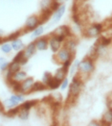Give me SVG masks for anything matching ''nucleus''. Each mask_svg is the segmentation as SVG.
Masks as SVG:
<instances>
[{
    "label": "nucleus",
    "instance_id": "obj_1",
    "mask_svg": "<svg viewBox=\"0 0 112 126\" xmlns=\"http://www.w3.org/2000/svg\"><path fill=\"white\" fill-rule=\"evenodd\" d=\"M82 81L81 80V78L77 75L73 76L71 84L69 85V94L68 96L69 97H77L80 94L81 91H82Z\"/></svg>",
    "mask_w": 112,
    "mask_h": 126
},
{
    "label": "nucleus",
    "instance_id": "obj_2",
    "mask_svg": "<svg viewBox=\"0 0 112 126\" xmlns=\"http://www.w3.org/2000/svg\"><path fill=\"white\" fill-rule=\"evenodd\" d=\"M94 69H95L94 61L89 59L88 57L82 61H80L79 66H78L79 72H81L82 74H90L94 71Z\"/></svg>",
    "mask_w": 112,
    "mask_h": 126
},
{
    "label": "nucleus",
    "instance_id": "obj_3",
    "mask_svg": "<svg viewBox=\"0 0 112 126\" xmlns=\"http://www.w3.org/2000/svg\"><path fill=\"white\" fill-rule=\"evenodd\" d=\"M102 29H103V26L101 23H93L85 29L84 35L89 38H96L101 35Z\"/></svg>",
    "mask_w": 112,
    "mask_h": 126
},
{
    "label": "nucleus",
    "instance_id": "obj_4",
    "mask_svg": "<svg viewBox=\"0 0 112 126\" xmlns=\"http://www.w3.org/2000/svg\"><path fill=\"white\" fill-rule=\"evenodd\" d=\"M72 58H73V53L64 46L56 53V59L58 60L59 63H62L68 60H72Z\"/></svg>",
    "mask_w": 112,
    "mask_h": 126
},
{
    "label": "nucleus",
    "instance_id": "obj_5",
    "mask_svg": "<svg viewBox=\"0 0 112 126\" xmlns=\"http://www.w3.org/2000/svg\"><path fill=\"white\" fill-rule=\"evenodd\" d=\"M38 25H40V19L37 16H31L27 18V20L25 22V31L29 32L33 31L34 29H36Z\"/></svg>",
    "mask_w": 112,
    "mask_h": 126
},
{
    "label": "nucleus",
    "instance_id": "obj_6",
    "mask_svg": "<svg viewBox=\"0 0 112 126\" xmlns=\"http://www.w3.org/2000/svg\"><path fill=\"white\" fill-rule=\"evenodd\" d=\"M35 80L33 77H26L20 83V94H31V90L34 84Z\"/></svg>",
    "mask_w": 112,
    "mask_h": 126
},
{
    "label": "nucleus",
    "instance_id": "obj_7",
    "mask_svg": "<svg viewBox=\"0 0 112 126\" xmlns=\"http://www.w3.org/2000/svg\"><path fill=\"white\" fill-rule=\"evenodd\" d=\"M72 33L71 29L69 26H66V25H61L59 26L58 28H56L54 31L52 32V36H63L65 37L66 39L71 37Z\"/></svg>",
    "mask_w": 112,
    "mask_h": 126
},
{
    "label": "nucleus",
    "instance_id": "obj_8",
    "mask_svg": "<svg viewBox=\"0 0 112 126\" xmlns=\"http://www.w3.org/2000/svg\"><path fill=\"white\" fill-rule=\"evenodd\" d=\"M65 11H66V6H65L64 4H62V5H61V6L59 7V9H57V10L53 13V15H52L51 25L56 24V23H58L59 21L61 20V17L63 16V15H64V13H65Z\"/></svg>",
    "mask_w": 112,
    "mask_h": 126
},
{
    "label": "nucleus",
    "instance_id": "obj_9",
    "mask_svg": "<svg viewBox=\"0 0 112 126\" xmlns=\"http://www.w3.org/2000/svg\"><path fill=\"white\" fill-rule=\"evenodd\" d=\"M34 42H35V44H36L37 50H38V51L47 50V48L49 47L48 39H47L46 37H43V38H39V37H38V39H37Z\"/></svg>",
    "mask_w": 112,
    "mask_h": 126
},
{
    "label": "nucleus",
    "instance_id": "obj_10",
    "mask_svg": "<svg viewBox=\"0 0 112 126\" xmlns=\"http://www.w3.org/2000/svg\"><path fill=\"white\" fill-rule=\"evenodd\" d=\"M48 43H49V47H50L51 51L55 54L61 48V42L55 36H52L51 39L48 40Z\"/></svg>",
    "mask_w": 112,
    "mask_h": 126
},
{
    "label": "nucleus",
    "instance_id": "obj_11",
    "mask_svg": "<svg viewBox=\"0 0 112 126\" xmlns=\"http://www.w3.org/2000/svg\"><path fill=\"white\" fill-rule=\"evenodd\" d=\"M23 52H24V57H26V58H28V59L32 58V57L36 54V52H37V47H36L35 42L29 43V44L24 48Z\"/></svg>",
    "mask_w": 112,
    "mask_h": 126
},
{
    "label": "nucleus",
    "instance_id": "obj_12",
    "mask_svg": "<svg viewBox=\"0 0 112 126\" xmlns=\"http://www.w3.org/2000/svg\"><path fill=\"white\" fill-rule=\"evenodd\" d=\"M101 124H103V125H111L112 124V108H108V110L102 115Z\"/></svg>",
    "mask_w": 112,
    "mask_h": 126
},
{
    "label": "nucleus",
    "instance_id": "obj_13",
    "mask_svg": "<svg viewBox=\"0 0 112 126\" xmlns=\"http://www.w3.org/2000/svg\"><path fill=\"white\" fill-rule=\"evenodd\" d=\"M64 42H65L64 47H66V48L69 49L73 54H75L77 45H78V41L75 40V39H67V40H65Z\"/></svg>",
    "mask_w": 112,
    "mask_h": 126
},
{
    "label": "nucleus",
    "instance_id": "obj_14",
    "mask_svg": "<svg viewBox=\"0 0 112 126\" xmlns=\"http://www.w3.org/2000/svg\"><path fill=\"white\" fill-rule=\"evenodd\" d=\"M11 45H12V50H14V51H20L24 48V43L18 38L11 41Z\"/></svg>",
    "mask_w": 112,
    "mask_h": 126
},
{
    "label": "nucleus",
    "instance_id": "obj_15",
    "mask_svg": "<svg viewBox=\"0 0 112 126\" xmlns=\"http://www.w3.org/2000/svg\"><path fill=\"white\" fill-rule=\"evenodd\" d=\"M47 89V86L45 84H43V82L41 81H37V82H34L33 87H32V90H31V94L32 93H35V92H43Z\"/></svg>",
    "mask_w": 112,
    "mask_h": 126
},
{
    "label": "nucleus",
    "instance_id": "obj_16",
    "mask_svg": "<svg viewBox=\"0 0 112 126\" xmlns=\"http://www.w3.org/2000/svg\"><path fill=\"white\" fill-rule=\"evenodd\" d=\"M61 81L58 80L57 78H55L53 76L51 79H50V81L48 82V84H47V88L50 89V90H57V89H59L61 87Z\"/></svg>",
    "mask_w": 112,
    "mask_h": 126
},
{
    "label": "nucleus",
    "instance_id": "obj_17",
    "mask_svg": "<svg viewBox=\"0 0 112 126\" xmlns=\"http://www.w3.org/2000/svg\"><path fill=\"white\" fill-rule=\"evenodd\" d=\"M26 77H27L26 71L20 69V70H18L17 72H15V73L12 75V80H14L16 82H22Z\"/></svg>",
    "mask_w": 112,
    "mask_h": 126
},
{
    "label": "nucleus",
    "instance_id": "obj_18",
    "mask_svg": "<svg viewBox=\"0 0 112 126\" xmlns=\"http://www.w3.org/2000/svg\"><path fill=\"white\" fill-rule=\"evenodd\" d=\"M21 64L19 63H17V62H12V63H10V64H9V67H8V70L10 71L11 73L14 74L15 72H17L18 70H20L21 69Z\"/></svg>",
    "mask_w": 112,
    "mask_h": 126
},
{
    "label": "nucleus",
    "instance_id": "obj_19",
    "mask_svg": "<svg viewBox=\"0 0 112 126\" xmlns=\"http://www.w3.org/2000/svg\"><path fill=\"white\" fill-rule=\"evenodd\" d=\"M44 30H45V28H44L42 25H38V26H37L36 29H34V30H33L31 38H32V39H37V38L40 37L41 35L43 34Z\"/></svg>",
    "mask_w": 112,
    "mask_h": 126
},
{
    "label": "nucleus",
    "instance_id": "obj_20",
    "mask_svg": "<svg viewBox=\"0 0 112 126\" xmlns=\"http://www.w3.org/2000/svg\"><path fill=\"white\" fill-rule=\"evenodd\" d=\"M66 74H68V72H66L62 67H60V68H58V69L56 70V73L54 74L53 76H54L55 78H57L58 80L62 81V80L66 77Z\"/></svg>",
    "mask_w": 112,
    "mask_h": 126
},
{
    "label": "nucleus",
    "instance_id": "obj_21",
    "mask_svg": "<svg viewBox=\"0 0 112 126\" xmlns=\"http://www.w3.org/2000/svg\"><path fill=\"white\" fill-rule=\"evenodd\" d=\"M18 117L20 118L21 120H27L30 116V110H27V109H23L20 107V110L17 114Z\"/></svg>",
    "mask_w": 112,
    "mask_h": 126
},
{
    "label": "nucleus",
    "instance_id": "obj_22",
    "mask_svg": "<svg viewBox=\"0 0 112 126\" xmlns=\"http://www.w3.org/2000/svg\"><path fill=\"white\" fill-rule=\"evenodd\" d=\"M38 103L37 100H28V101H24L22 102V105H20L21 108L23 109H27V110H31L34 106H36Z\"/></svg>",
    "mask_w": 112,
    "mask_h": 126
},
{
    "label": "nucleus",
    "instance_id": "obj_23",
    "mask_svg": "<svg viewBox=\"0 0 112 126\" xmlns=\"http://www.w3.org/2000/svg\"><path fill=\"white\" fill-rule=\"evenodd\" d=\"M19 110H20V106L19 105L15 106L13 108H11V109L8 110V112L6 113V116H8V117H14L15 116H17Z\"/></svg>",
    "mask_w": 112,
    "mask_h": 126
},
{
    "label": "nucleus",
    "instance_id": "obj_24",
    "mask_svg": "<svg viewBox=\"0 0 112 126\" xmlns=\"http://www.w3.org/2000/svg\"><path fill=\"white\" fill-rule=\"evenodd\" d=\"M79 63H80V61H79L78 59L72 61V63H71V65H70V68H69V74H70L71 76H74V75L76 74V71H77L78 66H79Z\"/></svg>",
    "mask_w": 112,
    "mask_h": 126
},
{
    "label": "nucleus",
    "instance_id": "obj_25",
    "mask_svg": "<svg viewBox=\"0 0 112 126\" xmlns=\"http://www.w3.org/2000/svg\"><path fill=\"white\" fill-rule=\"evenodd\" d=\"M52 0H41L40 1V9L42 12L51 10Z\"/></svg>",
    "mask_w": 112,
    "mask_h": 126
},
{
    "label": "nucleus",
    "instance_id": "obj_26",
    "mask_svg": "<svg viewBox=\"0 0 112 126\" xmlns=\"http://www.w3.org/2000/svg\"><path fill=\"white\" fill-rule=\"evenodd\" d=\"M11 99L13 101V102H15L16 104H19V103H22V102H24L25 101V98H24V94H12V96L10 97Z\"/></svg>",
    "mask_w": 112,
    "mask_h": 126
},
{
    "label": "nucleus",
    "instance_id": "obj_27",
    "mask_svg": "<svg viewBox=\"0 0 112 126\" xmlns=\"http://www.w3.org/2000/svg\"><path fill=\"white\" fill-rule=\"evenodd\" d=\"M2 104H3V106H4V108H7V109H11V108H13V107H15V106L18 105V104H16L15 102H13L11 98L5 99V100L2 102Z\"/></svg>",
    "mask_w": 112,
    "mask_h": 126
},
{
    "label": "nucleus",
    "instance_id": "obj_28",
    "mask_svg": "<svg viewBox=\"0 0 112 126\" xmlns=\"http://www.w3.org/2000/svg\"><path fill=\"white\" fill-rule=\"evenodd\" d=\"M111 42H112V39H110V38H106V37H101V38L97 41L98 43L102 44V45H103V46H106V47L111 43Z\"/></svg>",
    "mask_w": 112,
    "mask_h": 126
},
{
    "label": "nucleus",
    "instance_id": "obj_29",
    "mask_svg": "<svg viewBox=\"0 0 112 126\" xmlns=\"http://www.w3.org/2000/svg\"><path fill=\"white\" fill-rule=\"evenodd\" d=\"M12 50V45H11V43L9 42H3V44L1 45V51L3 53H5V54H8V53H10L11 51Z\"/></svg>",
    "mask_w": 112,
    "mask_h": 126
},
{
    "label": "nucleus",
    "instance_id": "obj_30",
    "mask_svg": "<svg viewBox=\"0 0 112 126\" xmlns=\"http://www.w3.org/2000/svg\"><path fill=\"white\" fill-rule=\"evenodd\" d=\"M52 77H53V75H52L51 72H49V71H45L44 73H43V75H42V82H43V84H45L46 86H47V84H48V82L50 81V79H51Z\"/></svg>",
    "mask_w": 112,
    "mask_h": 126
},
{
    "label": "nucleus",
    "instance_id": "obj_31",
    "mask_svg": "<svg viewBox=\"0 0 112 126\" xmlns=\"http://www.w3.org/2000/svg\"><path fill=\"white\" fill-rule=\"evenodd\" d=\"M21 35V31H16L14 32V33H12V34H11L9 37H7L6 39H4V42H7V41H12V40H14V39H17L19 36Z\"/></svg>",
    "mask_w": 112,
    "mask_h": 126
},
{
    "label": "nucleus",
    "instance_id": "obj_32",
    "mask_svg": "<svg viewBox=\"0 0 112 126\" xmlns=\"http://www.w3.org/2000/svg\"><path fill=\"white\" fill-rule=\"evenodd\" d=\"M24 57V52H23V50H20V51H17V54L13 57V62H17V63H19L21 61V59Z\"/></svg>",
    "mask_w": 112,
    "mask_h": 126
},
{
    "label": "nucleus",
    "instance_id": "obj_33",
    "mask_svg": "<svg viewBox=\"0 0 112 126\" xmlns=\"http://www.w3.org/2000/svg\"><path fill=\"white\" fill-rule=\"evenodd\" d=\"M69 86V79L67 77H65L62 81H61V91H65L67 89V87Z\"/></svg>",
    "mask_w": 112,
    "mask_h": 126
},
{
    "label": "nucleus",
    "instance_id": "obj_34",
    "mask_svg": "<svg viewBox=\"0 0 112 126\" xmlns=\"http://www.w3.org/2000/svg\"><path fill=\"white\" fill-rule=\"evenodd\" d=\"M71 63H72V60H68V61L62 63V66H61V67H62L66 72H69V68H70Z\"/></svg>",
    "mask_w": 112,
    "mask_h": 126
},
{
    "label": "nucleus",
    "instance_id": "obj_35",
    "mask_svg": "<svg viewBox=\"0 0 112 126\" xmlns=\"http://www.w3.org/2000/svg\"><path fill=\"white\" fill-rule=\"evenodd\" d=\"M61 5V4H60V2H58L57 0H52L51 10L53 11V12H55L57 9H59V7H60Z\"/></svg>",
    "mask_w": 112,
    "mask_h": 126
},
{
    "label": "nucleus",
    "instance_id": "obj_36",
    "mask_svg": "<svg viewBox=\"0 0 112 126\" xmlns=\"http://www.w3.org/2000/svg\"><path fill=\"white\" fill-rule=\"evenodd\" d=\"M9 64H10V63L9 62H7V61H5L4 63H2L1 64H0V70L1 71H6V70H8V67H9Z\"/></svg>",
    "mask_w": 112,
    "mask_h": 126
},
{
    "label": "nucleus",
    "instance_id": "obj_37",
    "mask_svg": "<svg viewBox=\"0 0 112 126\" xmlns=\"http://www.w3.org/2000/svg\"><path fill=\"white\" fill-rule=\"evenodd\" d=\"M28 61H29V59H28V58H26V57H23V58L21 59V61L19 62V63L21 64V66H24L25 64H27Z\"/></svg>",
    "mask_w": 112,
    "mask_h": 126
},
{
    "label": "nucleus",
    "instance_id": "obj_38",
    "mask_svg": "<svg viewBox=\"0 0 112 126\" xmlns=\"http://www.w3.org/2000/svg\"><path fill=\"white\" fill-rule=\"evenodd\" d=\"M89 125H101V123H99L97 121H91V122H89Z\"/></svg>",
    "mask_w": 112,
    "mask_h": 126
},
{
    "label": "nucleus",
    "instance_id": "obj_39",
    "mask_svg": "<svg viewBox=\"0 0 112 126\" xmlns=\"http://www.w3.org/2000/svg\"><path fill=\"white\" fill-rule=\"evenodd\" d=\"M6 60H5V58H3V57H0V64L2 63H4Z\"/></svg>",
    "mask_w": 112,
    "mask_h": 126
},
{
    "label": "nucleus",
    "instance_id": "obj_40",
    "mask_svg": "<svg viewBox=\"0 0 112 126\" xmlns=\"http://www.w3.org/2000/svg\"><path fill=\"white\" fill-rule=\"evenodd\" d=\"M3 42H4V38L0 37V43H3Z\"/></svg>",
    "mask_w": 112,
    "mask_h": 126
},
{
    "label": "nucleus",
    "instance_id": "obj_41",
    "mask_svg": "<svg viewBox=\"0 0 112 126\" xmlns=\"http://www.w3.org/2000/svg\"><path fill=\"white\" fill-rule=\"evenodd\" d=\"M2 35H3V30H2V29H0V37H3Z\"/></svg>",
    "mask_w": 112,
    "mask_h": 126
}]
</instances>
